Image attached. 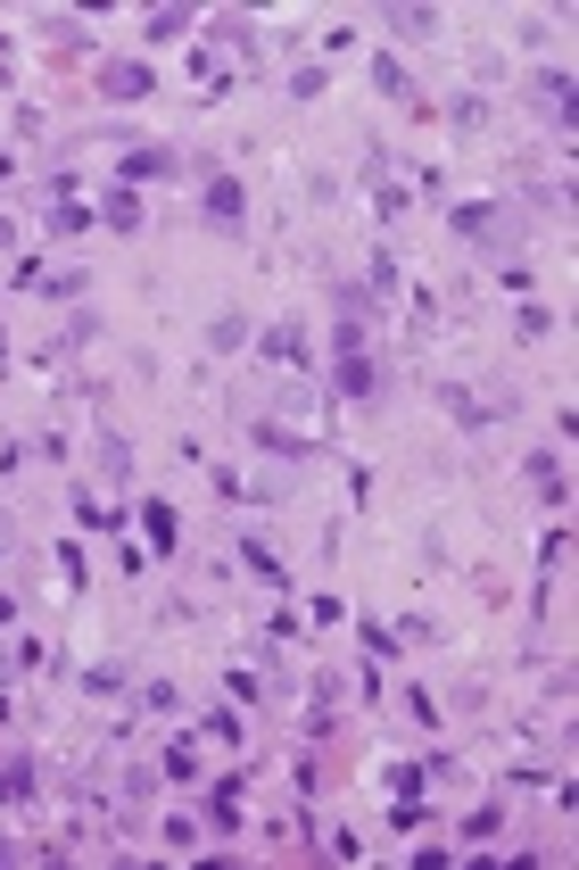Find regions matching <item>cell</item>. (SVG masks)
I'll use <instances>...</instances> for the list:
<instances>
[{"mask_svg": "<svg viewBox=\"0 0 579 870\" xmlns=\"http://www.w3.org/2000/svg\"><path fill=\"white\" fill-rule=\"evenodd\" d=\"M332 390L373 407L381 398V365H373V290L339 283L332 290Z\"/></svg>", "mask_w": 579, "mask_h": 870, "instance_id": "obj_1", "label": "cell"}, {"mask_svg": "<svg viewBox=\"0 0 579 870\" xmlns=\"http://www.w3.org/2000/svg\"><path fill=\"white\" fill-rule=\"evenodd\" d=\"M257 357L281 365L290 381H315V341H306V323H265V332H257Z\"/></svg>", "mask_w": 579, "mask_h": 870, "instance_id": "obj_2", "label": "cell"}, {"mask_svg": "<svg viewBox=\"0 0 579 870\" xmlns=\"http://www.w3.org/2000/svg\"><path fill=\"white\" fill-rule=\"evenodd\" d=\"M505 225H513V208H497V199H455L448 208V232L480 241V249H505Z\"/></svg>", "mask_w": 579, "mask_h": 870, "instance_id": "obj_3", "label": "cell"}, {"mask_svg": "<svg viewBox=\"0 0 579 870\" xmlns=\"http://www.w3.org/2000/svg\"><path fill=\"white\" fill-rule=\"evenodd\" d=\"M199 208H207V225H216V232H241V216H248L241 174H207V183H199Z\"/></svg>", "mask_w": 579, "mask_h": 870, "instance_id": "obj_4", "label": "cell"}, {"mask_svg": "<svg viewBox=\"0 0 579 870\" xmlns=\"http://www.w3.org/2000/svg\"><path fill=\"white\" fill-rule=\"evenodd\" d=\"M42 225H50V241H76V232H92V208L76 199V174H58V183H50V208H42Z\"/></svg>", "mask_w": 579, "mask_h": 870, "instance_id": "obj_5", "label": "cell"}, {"mask_svg": "<svg viewBox=\"0 0 579 870\" xmlns=\"http://www.w3.org/2000/svg\"><path fill=\"white\" fill-rule=\"evenodd\" d=\"M100 92H108V100H150L158 76L141 67V58H108V67H100Z\"/></svg>", "mask_w": 579, "mask_h": 870, "instance_id": "obj_6", "label": "cell"}, {"mask_svg": "<svg viewBox=\"0 0 579 870\" xmlns=\"http://www.w3.org/2000/svg\"><path fill=\"white\" fill-rule=\"evenodd\" d=\"M158 779H166V788H199V779H207L199 739H166V755H158Z\"/></svg>", "mask_w": 579, "mask_h": 870, "instance_id": "obj_7", "label": "cell"}, {"mask_svg": "<svg viewBox=\"0 0 579 870\" xmlns=\"http://www.w3.org/2000/svg\"><path fill=\"white\" fill-rule=\"evenodd\" d=\"M116 174H125V191H132V183H166V174H183V158L150 141V150H125V167H116Z\"/></svg>", "mask_w": 579, "mask_h": 870, "instance_id": "obj_8", "label": "cell"}, {"mask_svg": "<svg viewBox=\"0 0 579 870\" xmlns=\"http://www.w3.org/2000/svg\"><path fill=\"white\" fill-rule=\"evenodd\" d=\"M190 83H199L207 100H224V92H232V58H224V50H207V42H199V50H190Z\"/></svg>", "mask_w": 579, "mask_h": 870, "instance_id": "obj_9", "label": "cell"}, {"mask_svg": "<svg viewBox=\"0 0 579 870\" xmlns=\"http://www.w3.org/2000/svg\"><path fill=\"white\" fill-rule=\"evenodd\" d=\"M141 530H150V548L174 556V539H183V514L166 506V497H141Z\"/></svg>", "mask_w": 579, "mask_h": 870, "instance_id": "obj_10", "label": "cell"}, {"mask_svg": "<svg viewBox=\"0 0 579 870\" xmlns=\"http://www.w3.org/2000/svg\"><path fill=\"white\" fill-rule=\"evenodd\" d=\"M248 439H257L265 456H315V439H306L299 423H274V415H265V423H257V432H248Z\"/></svg>", "mask_w": 579, "mask_h": 870, "instance_id": "obj_11", "label": "cell"}, {"mask_svg": "<svg viewBox=\"0 0 579 870\" xmlns=\"http://www.w3.org/2000/svg\"><path fill=\"white\" fill-rule=\"evenodd\" d=\"M241 564H248V572H257V581H265V588H290V564H281V548H265L257 530H248V539H241Z\"/></svg>", "mask_w": 579, "mask_h": 870, "instance_id": "obj_12", "label": "cell"}, {"mask_svg": "<svg viewBox=\"0 0 579 870\" xmlns=\"http://www.w3.org/2000/svg\"><path fill=\"white\" fill-rule=\"evenodd\" d=\"M34 290L67 307V299H83V290H92V274H83V265H58V274H34Z\"/></svg>", "mask_w": 579, "mask_h": 870, "instance_id": "obj_13", "label": "cell"}, {"mask_svg": "<svg viewBox=\"0 0 579 870\" xmlns=\"http://www.w3.org/2000/svg\"><path fill=\"white\" fill-rule=\"evenodd\" d=\"M34 788H42V779H34V763H25V755H0V804H25Z\"/></svg>", "mask_w": 579, "mask_h": 870, "instance_id": "obj_14", "label": "cell"}, {"mask_svg": "<svg viewBox=\"0 0 579 870\" xmlns=\"http://www.w3.org/2000/svg\"><path fill=\"white\" fill-rule=\"evenodd\" d=\"M422 779H430V763H381V788H390V804H397V795H422Z\"/></svg>", "mask_w": 579, "mask_h": 870, "instance_id": "obj_15", "label": "cell"}, {"mask_svg": "<svg viewBox=\"0 0 579 870\" xmlns=\"http://www.w3.org/2000/svg\"><path fill=\"white\" fill-rule=\"evenodd\" d=\"M76 514H83V530H116L125 523V506H108L100 490H76Z\"/></svg>", "mask_w": 579, "mask_h": 870, "instance_id": "obj_16", "label": "cell"}, {"mask_svg": "<svg viewBox=\"0 0 579 870\" xmlns=\"http://www.w3.org/2000/svg\"><path fill=\"white\" fill-rule=\"evenodd\" d=\"M439 116H448L455 133H472V125H488V100H480V92H455V100H448Z\"/></svg>", "mask_w": 579, "mask_h": 870, "instance_id": "obj_17", "label": "cell"}, {"mask_svg": "<svg viewBox=\"0 0 579 870\" xmlns=\"http://www.w3.org/2000/svg\"><path fill=\"white\" fill-rule=\"evenodd\" d=\"M100 216H108V225H116V232H141V199H132V191H125V183H116V191H108V208H100Z\"/></svg>", "mask_w": 579, "mask_h": 870, "instance_id": "obj_18", "label": "cell"}, {"mask_svg": "<svg viewBox=\"0 0 579 870\" xmlns=\"http://www.w3.org/2000/svg\"><path fill=\"white\" fill-rule=\"evenodd\" d=\"M190 25H199L190 9H150V42H183Z\"/></svg>", "mask_w": 579, "mask_h": 870, "instance_id": "obj_19", "label": "cell"}, {"mask_svg": "<svg viewBox=\"0 0 579 870\" xmlns=\"http://www.w3.org/2000/svg\"><path fill=\"white\" fill-rule=\"evenodd\" d=\"M216 34H224V42H232V50H241V58H248V67H257V25H248V18H216Z\"/></svg>", "mask_w": 579, "mask_h": 870, "instance_id": "obj_20", "label": "cell"}, {"mask_svg": "<svg viewBox=\"0 0 579 870\" xmlns=\"http://www.w3.org/2000/svg\"><path fill=\"white\" fill-rule=\"evenodd\" d=\"M373 83H381V92H390V100H414V76H406V67H397V58H373Z\"/></svg>", "mask_w": 579, "mask_h": 870, "instance_id": "obj_21", "label": "cell"}, {"mask_svg": "<svg viewBox=\"0 0 579 870\" xmlns=\"http://www.w3.org/2000/svg\"><path fill=\"white\" fill-rule=\"evenodd\" d=\"M141 713H183V688H174V680H150V688H141Z\"/></svg>", "mask_w": 579, "mask_h": 870, "instance_id": "obj_22", "label": "cell"}, {"mask_svg": "<svg viewBox=\"0 0 579 870\" xmlns=\"http://www.w3.org/2000/svg\"><path fill=\"white\" fill-rule=\"evenodd\" d=\"M83 688H92V697H116V688H125V663H92V672H83Z\"/></svg>", "mask_w": 579, "mask_h": 870, "instance_id": "obj_23", "label": "cell"}, {"mask_svg": "<svg viewBox=\"0 0 579 870\" xmlns=\"http://www.w3.org/2000/svg\"><path fill=\"white\" fill-rule=\"evenodd\" d=\"M100 473H108V481L132 473V448H125V439H100Z\"/></svg>", "mask_w": 579, "mask_h": 870, "instance_id": "obj_24", "label": "cell"}, {"mask_svg": "<svg viewBox=\"0 0 579 870\" xmlns=\"http://www.w3.org/2000/svg\"><path fill=\"white\" fill-rule=\"evenodd\" d=\"M406 199H414V191H406V183H390V174L373 183V208H381V216H406Z\"/></svg>", "mask_w": 579, "mask_h": 870, "instance_id": "obj_25", "label": "cell"}, {"mask_svg": "<svg viewBox=\"0 0 579 870\" xmlns=\"http://www.w3.org/2000/svg\"><path fill=\"white\" fill-rule=\"evenodd\" d=\"M323 83H332V67H299V76H290V100H323Z\"/></svg>", "mask_w": 579, "mask_h": 870, "instance_id": "obj_26", "label": "cell"}, {"mask_svg": "<svg viewBox=\"0 0 579 870\" xmlns=\"http://www.w3.org/2000/svg\"><path fill=\"white\" fill-rule=\"evenodd\" d=\"M505 829V804H480V813H464V837H497Z\"/></svg>", "mask_w": 579, "mask_h": 870, "instance_id": "obj_27", "label": "cell"}, {"mask_svg": "<svg viewBox=\"0 0 579 870\" xmlns=\"http://www.w3.org/2000/svg\"><path fill=\"white\" fill-rule=\"evenodd\" d=\"M199 730H207V739H224V746H241V713H199Z\"/></svg>", "mask_w": 579, "mask_h": 870, "instance_id": "obj_28", "label": "cell"}, {"mask_svg": "<svg viewBox=\"0 0 579 870\" xmlns=\"http://www.w3.org/2000/svg\"><path fill=\"white\" fill-rule=\"evenodd\" d=\"M207 341H216V348H241V341H248V316H216V332H207Z\"/></svg>", "mask_w": 579, "mask_h": 870, "instance_id": "obj_29", "label": "cell"}, {"mask_svg": "<svg viewBox=\"0 0 579 870\" xmlns=\"http://www.w3.org/2000/svg\"><path fill=\"white\" fill-rule=\"evenodd\" d=\"M406 713L422 721V730H439V697H430V688H406Z\"/></svg>", "mask_w": 579, "mask_h": 870, "instance_id": "obj_30", "label": "cell"}, {"mask_svg": "<svg viewBox=\"0 0 579 870\" xmlns=\"http://www.w3.org/2000/svg\"><path fill=\"white\" fill-rule=\"evenodd\" d=\"M390 25H397V34H430L439 18H430V9H390Z\"/></svg>", "mask_w": 579, "mask_h": 870, "instance_id": "obj_31", "label": "cell"}, {"mask_svg": "<svg viewBox=\"0 0 579 870\" xmlns=\"http://www.w3.org/2000/svg\"><path fill=\"white\" fill-rule=\"evenodd\" d=\"M166 846H174V854H190V846H199V821L174 813V821H166Z\"/></svg>", "mask_w": 579, "mask_h": 870, "instance_id": "obj_32", "label": "cell"}, {"mask_svg": "<svg viewBox=\"0 0 579 870\" xmlns=\"http://www.w3.org/2000/svg\"><path fill=\"white\" fill-rule=\"evenodd\" d=\"M9 548H18V530H9V514H0V556H9Z\"/></svg>", "mask_w": 579, "mask_h": 870, "instance_id": "obj_33", "label": "cell"}, {"mask_svg": "<svg viewBox=\"0 0 579 870\" xmlns=\"http://www.w3.org/2000/svg\"><path fill=\"white\" fill-rule=\"evenodd\" d=\"M0 249H18V225H9V216H0Z\"/></svg>", "mask_w": 579, "mask_h": 870, "instance_id": "obj_34", "label": "cell"}, {"mask_svg": "<svg viewBox=\"0 0 579 870\" xmlns=\"http://www.w3.org/2000/svg\"><path fill=\"white\" fill-rule=\"evenodd\" d=\"M9 622H18V606H9V597H0V630H9Z\"/></svg>", "mask_w": 579, "mask_h": 870, "instance_id": "obj_35", "label": "cell"}, {"mask_svg": "<svg viewBox=\"0 0 579 870\" xmlns=\"http://www.w3.org/2000/svg\"><path fill=\"white\" fill-rule=\"evenodd\" d=\"M0 697H9V655H0Z\"/></svg>", "mask_w": 579, "mask_h": 870, "instance_id": "obj_36", "label": "cell"}, {"mask_svg": "<svg viewBox=\"0 0 579 870\" xmlns=\"http://www.w3.org/2000/svg\"><path fill=\"white\" fill-rule=\"evenodd\" d=\"M0 365H9V332H0Z\"/></svg>", "mask_w": 579, "mask_h": 870, "instance_id": "obj_37", "label": "cell"}, {"mask_svg": "<svg viewBox=\"0 0 579 870\" xmlns=\"http://www.w3.org/2000/svg\"><path fill=\"white\" fill-rule=\"evenodd\" d=\"M0 67H9V42H0Z\"/></svg>", "mask_w": 579, "mask_h": 870, "instance_id": "obj_38", "label": "cell"}]
</instances>
